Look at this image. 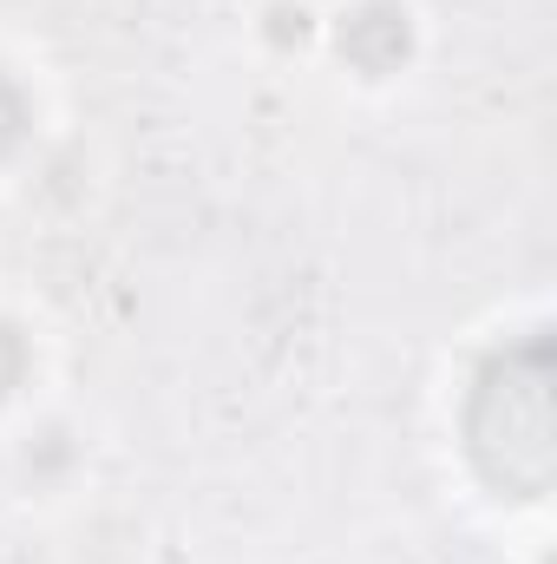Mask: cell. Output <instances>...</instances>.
Here are the masks:
<instances>
[{
    "mask_svg": "<svg viewBox=\"0 0 557 564\" xmlns=\"http://www.w3.org/2000/svg\"><path fill=\"white\" fill-rule=\"evenodd\" d=\"M26 126H33V112H26V93H20V86L0 73V158H7V151H20Z\"/></svg>",
    "mask_w": 557,
    "mask_h": 564,
    "instance_id": "3",
    "label": "cell"
},
{
    "mask_svg": "<svg viewBox=\"0 0 557 564\" xmlns=\"http://www.w3.org/2000/svg\"><path fill=\"white\" fill-rule=\"evenodd\" d=\"M466 453L505 499H545L557 473L551 440V335L532 328L492 348L466 394Z\"/></svg>",
    "mask_w": 557,
    "mask_h": 564,
    "instance_id": "1",
    "label": "cell"
},
{
    "mask_svg": "<svg viewBox=\"0 0 557 564\" xmlns=\"http://www.w3.org/2000/svg\"><path fill=\"white\" fill-rule=\"evenodd\" d=\"M341 53H348V66H361V73H394V66L414 53V26H407V13H401L394 0H368L361 13H348Z\"/></svg>",
    "mask_w": 557,
    "mask_h": 564,
    "instance_id": "2",
    "label": "cell"
},
{
    "mask_svg": "<svg viewBox=\"0 0 557 564\" xmlns=\"http://www.w3.org/2000/svg\"><path fill=\"white\" fill-rule=\"evenodd\" d=\"M20 375H26V341H20L13 322H0V394H13Z\"/></svg>",
    "mask_w": 557,
    "mask_h": 564,
    "instance_id": "4",
    "label": "cell"
}]
</instances>
